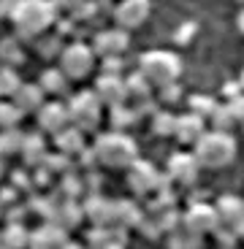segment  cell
Returning a JSON list of instances; mask_svg holds the SVG:
<instances>
[{
    "instance_id": "cell-1",
    "label": "cell",
    "mask_w": 244,
    "mask_h": 249,
    "mask_svg": "<svg viewBox=\"0 0 244 249\" xmlns=\"http://www.w3.org/2000/svg\"><path fill=\"white\" fill-rule=\"evenodd\" d=\"M95 157H98V165L109 171H122L128 168L131 171L133 165L138 162V146L128 133H100L93 143Z\"/></svg>"
},
{
    "instance_id": "cell-2",
    "label": "cell",
    "mask_w": 244,
    "mask_h": 249,
    "mask_svg": "<svg viewBox=\"0 0 244 249\" xmlns=\"http://www.w3.org/2000/svg\"><path fill=\"white\" fill-rule=\"evenodd\" d=\"M8 17L22 38H38L57 22V6L41 3V0H25V3L11 6Z\"/></svg>"
},
{
    "instance_id": "cell-3",
    "label": "cell",
    "mask_w": 244,
    "mask_h": 249,
    "mask_svg": "<svg viewBox=\"0 0 244 249\" xmlns=\"http://www.w3.org/2000/svg\"><path fill=\"white\" fill-rule=\"evenodd\" d=\"M138 73L144 76L155 89L171 87L182 76V60L179 54L169 49H152L138 57Z\"/></svg>"
},
{
    "instance_id": "cell-4",
    "label": "cell",
    "mask_w": 244,
    "mask_h": 249,
    "mask_svg": "<svg viewBox=\"0 0 244 249\" xmlns=\"http://www.w3.org/2000/svg\"><path fill=\"white\" fill-rule=\"evenodd\" d=\"M239 143L233 138V133H220V130H209L206 136L198 141V146L193 149L195 160H198L201 168H228L233 160H236Z\"/></svg>"
},
{
    "instance_id": "cell-5",
    "label": "cell",
    "mask_w": 244,
    "mask_h": 249,
    "mask_svg": "<svg viewBox=\"0 0 244 249\" xmlns=\"http://www.w3.org/2000/svg\"><path fill=\"white\" fill-rule=\"evenodd\" d=\"M103 103H100V98L95 95V89H90V92H79L74 95V98L68 100V111H71V124H74L76 130H81L84 136L93 130H98L100 124V114H103Z\"/></svg>"
},
{
    "instance_id": "cell-6",
    "label": "cell",
    "mask_w": 244,
    "mask_h": 249,
    "mask_svg": "<svg viewBox=\"0 0 244 249\" xmlns=\"http://www.w3.org/2000/svg\"><path fill=\"white\" fill-rule=\"evenodd\" d=\"M95 62H98V54H95L93 44H84V41H74L63 49L60 54V71H63L68 79L79 81V79H87L93 73Z\"/></svg>"
},
{
    "instance_id": "cell-7",
    "label": "cell",
    "mask_w": 244,
    "mask_h": 249,
    "mask_svg": "<svg viewBox=\"0 0 244 249\" xmlns=\"http://www.w3.org/2000/svg\"><path fill=\"white\" fill-rule=\"evenodd\" d=\"M182 231L193 233V236L204 238L209 233H217L220 231V217H217V209L209 203H193L188 212L182 214Z\"/></svg>"
},
{
    "instance_id": "cell-8",
    "label": "cell",
    "mask_w": 244,
    "mask_h": 249,
    "mask_svg": "<svg viewBox=\"0 0 244 249\" xmlns=\"http://www.w3.org/2000/svg\"><path fill=\"white\" fill-rule=\"evenodd\" d=\"M214 209L220 217V231H228L236 238H244V198L223 195V198H217Z\"/></svg>"
},
{
    "instance_id": "cell-9",
    "label": "cell",
    "mask_w": 244,
    "mask_h": 249,
    "mask_svg": "<svg viewBox=\"0 0 244 249\" xmlns=\"http://www.w3.org/2000/svg\"><path fill=\"white\" fill-rule=\"evenodd\" d=\"M38 127L44 133H49L52 138H57L60 133H65L71 124V111H68V103H60V100H46V106L38 111Z\"/></svg>"
},
{
    "instance_id": "cell-10",
    "label": "cell",
    "mask_w": 244,
    "mask_h": 249,
    "mask_svg": "<svg viewBox=\"0 0 244 249\" xmlns=\"http://www.w3.org/2000/svg\"><path fill=\"white\" fill-rule=\"evenodd\" d=\"M131 46V33L119 30V27H112V30H100L93 41V49L98 57L103 60H122V54Z\"/></svg>"
},
{
    "instance_id": "cell-11",
    "label": "cell",
    "mask_w": 244,
    "mask_h": 249,
    "mask_svg": "<svg viewBox=\"0 0 244 249\" xmlns=\"http://www.w3.org/2000/svg\"><path fill=\"white\" fill-rule=\"evenodd\" d=\"M150 14H152V6L147 0H125V3H119V6L114 8V22H117L119 30L133 33L141 25H147Z\"/></svg>"
},
{
    "instance_id": "cell-12",
    "label": "cell",
    "mask_w": 244,
    "mask_h": 249,
    "mask_svg": "<svg viewBox=\"0 0 244 249\" xmlns=\"http://www.w3.org/2000/svg\"><path fill=\"white\" fill-rule=\"evenodd\" d=\"M95 95L100 98V103L112 111V108H119V106H128V81L122 76H98L95 81Z\"/></svg>"
},
{
    "instance_id": "cell-13",
    "label": "cell",
    "mask_w": 244,
    "mask_h": 249,
    "mask_svg": "<svg viewBox=\"0 0 244 249\" xmlns=\"http://www.w3.org/2000/svg\"><path fill=\"white\" fill-rule=\"evenodd\" d=\"M160 184H163V176L155 171V165H150V162H144V160H138L136 165L128 171V187H131L133 195H138V198L157 193Z\"/></svg>"
},
{
    "instance_id": "cell-14",
    "label": "cell",
    "mask_w": 244,
    "mask_h": 249,
    "mask_svg": "<svg viewBox=\"0 0 244 249\" xmlns=\"http://www.w3.org/2000/svg\"><path fill=\"white\" fill-rule=\"evenodd\" d=\"M84 217L98 231L117 228V200H106V198H100V195H87V200H84Z\"/></svg>"
},
{
    "instance_id": "cell-15",
    "label": "cell",
    "mask_w": 244,
    "mask_h": 249,
    "mask_svg": "<svg viewBox=\"0 0 244 249\" xmlns=\"http://www.w3.org/2000/svg\"><path fill=\"white\" fill-rule=\"evenodd\" d=\"M198 160L195 155H188V152H179V155H171L169 157V176L166 179L171 184H182V187H190L195 179H198Z\"/></svg>"
},
{
    "instance_id": "cell-16",
    "label": "cell",
    "mask_w": 244,
    "mask_h": 249,
    "mask_svg": "<svg viewBox=\"0 0 244 249\" xmlns=\"http://www.w3.org/2000/svg\"><path fill=\"white\" fill-rule=\"evenodd\" d=\"M206 119L204 117H198V114H193V111H188V114H179L176 117V133H174V138L182 143V146H198V141L204 136H206Z\"/></svg>"
},
{
    "instance_id": "cell-17",
    "label": "cell",
    "mask_w": 244,
    "mask_h": 249,
    "mask_svg": "<svg viewBox=\"0 0 244 249\" xmlns=\"http://www.w3.org/2000/svg\"><path fill=\"white\" fill-rule=\"evenodd\" d=\"M125 81H128V103H131L133 108H144V106H150L152 100L157 98L155 87H152L138 71L131 76V79H125Z\"/></svg>"
},
{
    "instance_id": "cell-18",
    "label": "cell",
    "mask_w": 244,
    "mask_h": 249,
    "mask_svg": "<svg viewBox=\"0 0 244 249\" xmlns=\"http://www.w3.org/2000/svg\"><path fill=\"white\" fill-rule=\"evenodd\" d=\"M11 103L22 111V117H25V114H36L38 117V111L46 106V95H44V89L38 87V84H25V87L17 92V98H14Z\"/></svg>"
},
{
    "instance_id": "cell-19",
    "label": "cell",
    "mask_w": 244,
    "mask_h": 249,
    "mask_svg": "<svg viewBox=\"0 0 244 249\" xmlns=\"http://www.w3.org/2000/svg\"><path fill=\"white\" fill-rule=\"evenodd\" d=\"M65 231L55 222H46L41 231H33L30 249H63L65 247Z\"/></svg>"
},
{
    "instance_id": "cell-20",
    "label": "cell",
    "mask_w": 244,
    "mask_h": 249,
    "mask_svg": "<svg viewBox=\"0 0 244 249\" xmlns=\"http://www.w3.org/2000/svg\"><path fill=\"white\" fill-rule=\"evenodd\" d=\"M84 146H87V141H84V133L81 130H76V127H68L65 133H60V136L55 138V149L60 152V155H65V157H81L84 155Z\"/></svg>"
},
{
    "instance_id": "cell-21",
    "label": "cell",
    "mask_w": 244,
    "mask_h": 249,
    "mask_svg": "<svg viewBox=\"0 0 244 249\" xmlns=\"http://www.w3.org/2000/svg\"><path fill=\"white\" fill-rule=\"evenodd\" d=\"M22 160H25L27 168H44L46 160H49V155H46V138L38 136V133H33V136H27L25 141V149H22Z\"/></svg>"
},
{
    "instance_id": "cell-22",
    "label": "cell",
    "mask_w": 244,
    "mask_h": 249,
    "mask_svg": "<svg viewBox=\"0 0 244 249\" xmlns=\"http://www.w3.org/2000/svg\"><path fill=\"white\" fill-rule=\"evenodd\" d=\"M30 236L33 233L27 231L22 222H8L3 231H0V247L6 249H30Z\"/></svg>"
},
{
    "instance_id": "cell-23",
    "label": "cell",
    "mask_w": 244,
    "mask_h": 249,
    "mask_svg": "<svg viewBox=\"0 0 244 249\" xmlns=\"http://www.w3.org/2000/svg\"><path fill=\"white\" fill-rule=\"evenodd\" d=\"M68 81H71V79H68V76H65L60 68H46L44 76L38 79V87L44 89L46 98H60V95L68 92Z\"/></svg>"
},
{
    "instance_id": "cell-24",
    "label": "cell",
    "mask_w": 244,
    "mask_h": 249,
    "mask_svg": "<svg viewBox=\"0 0 244 249\" xmlns=\"http://www.w3.org/2000/svg\"><path fill=\"white\" fill-rule=\"evenodd\" d=\"M81 217H84V206H76V200H63V203H57V212L52 222L60 225L63 231H74L76 225L81 222Z\"/></svg>"
},
{
    "instance_id": "cell-25",
    "label": "cell",
    "mask_w": 244,
    "mask_h": 249,
    "mask_svg": "<svg viewBox=\"0 0 244 249\" xmlns=\"http://www.w3.org/2000/svg\"><path fill=\"white\" fill-rule=\"evenodd\" d=\"M25 141H27V136L19 130V127H14V130H0V157L22 155Z\"/></svg>"
},
{
    "instance_id": "cell-26",
    "label": "cell",
    "mask_w": 244,
    "mask_h": 249,
    "mask_svg": "<svg viewBox=\"0 0 244 249\" xmlns=\"http://www.w3.org/2000/svg\"><path fill=\"white\" fill-rule=\"evenodd\" d=\"M22 87H25V84H22V79H19L17 68L3 65V68H0V98H3V100H14Z\"/></svg>"
},
{
    "instance_id": "cell-27",
    "label": "cell",
    "mask_w": 244,
    "mask_h": 249,
    "mask_svg": "<svg viewBox=\"0 0 244 249\" xmlns=\"http://www.w3.org/2000/svg\"><path fill=\"white\" fill-rule=\"evenodd\" d=\"M138 122V111L128 103V106L112 108V130L114 133H128L133 124Z\"/></svg>"
},
{
    "instance_id": "cell-28",
    "label": "cell",
    "mask_w": 244,
    "mask_h": 249,
    "mask_svg": "<svg viewBox=\"0 0 244 249\" xmlns=\"http://www.w3.org/2000/svg\"><path fill=\"white\" fill-rule=\"evenodd\" d=\"M144 222L138 206L131 200H117V228H138Z\"/></svg>"
},
{
    "instance_id": "cell-29",
    "label": "cell",
    "mask_w": 244,
    "mask_h": 249,
    "mask_svg": "<svg viewBox=\"0 0 244 249\" xmlns=\"http://www.w3.org/2000/svg\"><path fill=\"white\" fill-rule=\"evenodd\" d=\"M152 133L160 138H174L176 133V117L169 111V108H160V111L152 117Z\"/></svg>"
},
{
    "instance_id": "cell-30",
    "label": "cell",
    "mask_w": 244,
    "mask_h": 249,
    "mask_svg": "<svg viewBox=\"0 0 244 249\" xmlns=\"http://www.w3.org/2000/svg\"><path fill=\"white\" fill-rule=\"evenodd\" d=\"M19 119H22V111L14 106L11 100H0V130L19 127Z\"/></svg>"
},
{
    "instance_id": "cell-31",
    "label": "cell",
    "mask_w": 244,
    "mask_h": 249,
    "mask_svg": "<svg viewBox=\"0 0 244 249\" xmlns=\"http://www.w3.org/2000/svg\"><path fill=\"white\" fill-rule=\"evenodd\" d=\"M212 130H220V133H231L233 130V124L236 122V117L231 114V108H228V103H223V106H217V111L212 114Z\"/></svg>"
},
{
    "instance_id": "cell-32",
    "label": "cell",
    "mask_w": 244,
    "mask_h": 249,
    "mask_svg": "<svg viewBox=\"0 0 244 249\" xmlns=\"http://www.w3.org/2000/svg\"><path fill=\"white\" fill-rule=\"evenodd\" d=\"M44 168L49 171L52 176H68L71 168H74V160L65 157V155H60V152H55V155H49V160H46Z\"/></svg>"
},
{
    "instance_id": "cell-33",
    "label": "cell",
    "mask_w": 244,
    "mask_h": 249,
    "mask_svg": "<svg viewBox=\"0 0 244 249\" xmlns=\"http://www.w3.org/2000/svg\"><path fill=\"white\" fill-rule=\"evenodd\" d=\"M157 103H160V106H176V103H179L182 100V87L179 84H171V87H163V89H157Z\"/></svg>"
},
{
    "instance_id": "cell-34",
    "label": "cell",
    "mask_w": 244,
    "mask_h": 249,
    "mask_svg": "<svg viewBox=\"0 0 244 249\" xmlns=\"http://www.w3.org/2000/svg\"><path fill=\"white\" fill-rule=\"evenodd\" d=\"M95 11H98V3H76L71 8V17L74 19H93Z\"/></svg>"
},
{
    "instance_id": "cell-35",
    "label": "cell",
    "mask_w": 244,
    "mask_h": 249,
    "mask_svg": "<svg viewBox=\"0 0 244 249\" xmlns=\"http://www.w3.org/2000/svg\"><path fill=\"white\" fill-rule=\"evenodd\" d=\"M11 187H14V190H17V193H19V190H30V187H36V184H33V176L30 174H25V171H14V176H11Z\"/></svg>"
},
{
    "instance_id": "cell-36",
    "label": "cell",
    "mask_w": 244,
    "mask_h": 249,
    "mask_svg": "<svg viewBox=\"0 0 244 249\" xmlns=\"http://www.w3.org/2000/svg\"><path fill=\"white\" fill-rule=\"evenodd\" d=\"M228 108H231V114L236 117V122H244V95L228 100Z\"/></svg>"
},
{
    "instance_id": "cell-37",
    "label": "cell",
    "mask_w": 244,
    "mask_h": 249,
    "mask_svg": "<svg viewBox=\"0 0 244 249\" xmlns=\"http://www.w3.org/2000/svg\"><path fill=\"white\" fill-rule=\"evenodd\" d=\"M93 249H122V244H117V241H106V244H100V247H93Z\"/></svg>"
},
{
    "instance_id": "cell-38",
    "label": "cell",
    "mask_w": 244,
    "mask_h": 249,
    "mask_svg": "<svg viewBox=\"0 0 244 249\" xmlns=\"http://www.w3.org/2000/svg\"><path fill=\"white\" fill-rule=\"evenodd\" d=\"M236 27H239V33L244 36V8L239 11V17H236Z\"/></svg>"
},
{
    "instance_id": "cell-39",
    "label": "cell",
    "mask_w": 244,
    "mask_h": 249,
    "mask_svg": "<svg viewBox=\"0 0 244 249\" xmlns=\"http://www.w3.org/2000/svg\"><path fill=\"white\" fill-rule=\"evenodd\" d=\"M3 171H6V162H3V157H0V179H3Z\"/></svg>"
},
{
    "instance_id": "cell-40",
    "label": "cell",
    "mask_w": 244,
    "mask_h": 249,
    "mask_svg": "<svg viewBox=\"0 0 244 249\" xmlns=\"http://www.w3.org/2000/svg\"><path fill=\"white\" fill-rule=\"evenodd\" d=\"M0 217H3V203H0Z\"/></svg>"
},
{
    "instance_id": "cell-41",
    "label": "cell",
    "mask_w": 244,
    "mask_h": 249,
    "mask_svg": "<svg viewBox=\"0 0 244 249\" xmlns=\"http://www.w3.org/2000/svg\"><path fill=\"white\" fill-rule=\"evenodd\" d=\"M0 249H6V247H0Z\"/></svg>"
}]
</instances>
